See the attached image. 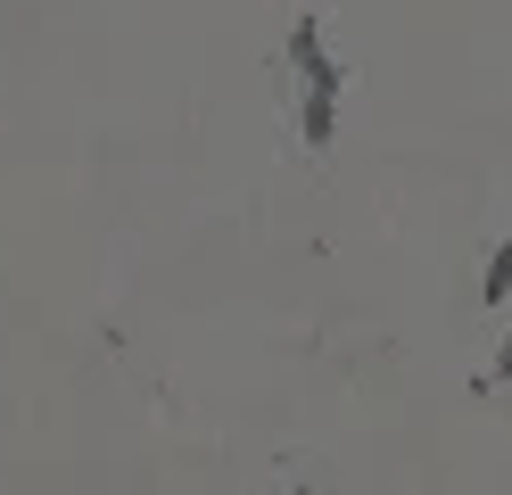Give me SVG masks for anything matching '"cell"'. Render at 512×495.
Returning <instances> with one entry per match:
<instances>
[{
  "label": "cell",
  "mask_w": 512,
  "mask_h": 495,
  "mask_svg": "<svg viewBox=\"0 0 512 495\" xmlns=\"http://www.w3.org/2000/svg\"><path fill=\"white\" fill-rule=\"evenodd\" d=\"M290 58H298L306 91H339V66L323 58V25H314V17H298V25H290Z\"/></svg>",
  "instance_id": "obj_1"
},
{
  "label": "cell",
  "mask_w": 512,
  "mask_h": 495,
  "mask_svg": "<svg viewBox=\"0 0 512 495\" xmlns=\"http://www.w3.org/2000/svg\"><path fill=\"white\" fill-rule=\"evenodd\" d=\"M298 124H306V149H331V132H339V91H306Z\"/></svg>",
  "instance_id": "obj_2"
},
{
  "label": "cell",
  "mask_w": 512,
  "mask_h": 495,
  "mask_svg": "<svg viewBox=\"0 0 512 495\" xmlns=\"http://www.w3.org/2000/svg\"><path fill=\"white\" fill-rule=\"evenodd\" d=\"M479 297H488V306H504V297H512V240H496V256H488V281H479Z\"/></svg>",
  "instance_id": "obj_3"
},
{
  "label": "cell",
  "mask_w": 512,
  "mask_h": 495,
  "mask_svg": "<svg viewBox=\"0 0 512 495\" xmlns=\"http://www.w3.org/2000/svg\"><path fill=\"white\" fill-rule=\"evenodd\" d=\"M496 380H504V388H512V339H504V355H496Z\"/></svg>",
  "instance_id": "obj_4"
},
{
  "label": "cell",
  "mask_w": 512,
  "mask_h": 495,
  "mask_svg": "<svg viewBox=\"0 0 512 495\" xmlns=\"http://www.w3.org/2000/svg\"><path fill=\"white\" fill-rule=\"evenodd\" d=\"M290 495H314V487H290Z\"/></svg>",
  "instance_id": "obj_5"
}]
</instances>
